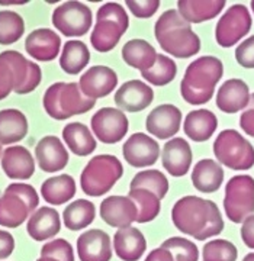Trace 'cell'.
<instances>
[{
    "mask_svg": "<svg viewBox=\"0 0 254 261\" xmlns=\"http://www.w3.org/2000/svg\"><path fill=\"white\" fill-rule=\"evenodd\" d=\"M63 140L68 149L79 157L90 155L97 147V141L94 138L93 132L80 122L67 123L63 129Z\"/></svg>",
    "mask_w": 254,
    "mask_h": 261,
    "instance_id": "f546056e",
    "label": "cell"
},
{
    "mask_svg": "<svg viewBox=\"0 0 254 261\" xmlns=\"http://www.w3.org/2000/svg\"><path fill=\"white\" fill-rule=\"evenodd\" d=\"M144 261H174V257L167 248L159 247V248H154L153 251H150V254L145 257Z\"/></svg>",
    "mask_w": 254,
    "mask_h": 261,
    "instance_id": "c3c4849f",
    "label": "cell"
},
{
    "mask_svg": "<svg viewBox=\"0 0 254 261\" xmlns=\"http://www.w3.org/2000/svg\"><path fill=\"white\" fill-rule=\"evenodd\" d=\"M182 111L174 105H160L154 108L145 119V128L157 140H171L182 126Z\"/></svg>",
    "mask_w": 254,
    "mask_h": 261,
    "instance_id": "4fadbf2b",
    "label": "cell"
},
{
    "mask_svg": "<svg viewBox=\"0 0 254 261\" xmlns=\"http://www.w3.org/2000/svg\"><path fill=\"white\" fill-rule=\"evenodd\" d=\"M122 60L125 64H128L135 70H140L141 73L148 71L157 61V51L145 39H131L122 48Z\"/></svg>",
    "mask_w": 254,
    "mask_h": 261,
    "instance_id": "f1b7e54d",
    "label": "cell"
},
{
    "mask_svg": "<svg viewBox=\"0 0 254 261\" xmlns=\"http://www.w3.org/2000/svg\"><path fill=\"white\" fill-rule=\"evenodd\" d=\"M224 75L222 61L214 56H204L188 65L180 83V94L185 102L193 106L208 103L215 93V87Z\"/></svg>",
    "mask_w": 254,
    "mask_h": 261,
    "instance_id": "3957f363",
    "label": "cell"
},
{
    "mask_svg": "<svg viewBox=\"0 0 254 261\" xmlns=\"http://www.w3.org/2000/svg\"><path fill=\"white\" fill-rule=\"evenodd\" d=\"M123 159L131 167L142 168L154 166L160 157V145L144 132L132 134L122 145Z\"/></svg>",
    "mask_w": 254,
    "mask_h": 261,
    "instance_id": "7c38bea8",
    "label": "cell"
},
{
    "mask_svg": "<svg viewBox=\"0 0 254 261\" xmlns=\"http://www.w3.org/2000/svg\"><path fill=\"white\" fill-rule=\"evenodd\" d=\"M60 229H61L60 214L54 207H48V206L37 209L29 216L27 222V231L29 237L38 243L53 240L60 232Z\"/></svg>",
    "mask_w": 254,
    "mask_h": 261,
    "instance_id": "cb8c5ba5",
    "label": "cell"
},
{
    "mask_svg": "<svg viewBox=\"0 0 254 261\" xmlns=\"http://www.w3.org/2000/svg\"><path fill=\"white\" fill-rule=\"evenodd\" d=\"M96 218V207L93 202L86 199H77L67 206L63 212V222L70 231H80L92 224Z\"/></svg>",
    "mask_w": 254,
    "mask_h": 261,
    "instance_id": "836d02e7",
    "label": "cell"
},
{
    "mask_svg": "<svg viewBox=\"0 0 254 261\" xmlns=\"http://www.w3.org/2000/svg\"><path fill=\"white\" fill-rule=\"evenodd\" d=\"M5 174L13 180H28L35 173V161L31 151L22 145H10L0 160Z\"/></svg>",
    "mask_w": 254,
    "mask_h": 261,
    "instance_id": "44dd1931",
    "label": "cell"
},
{
    "mask_svg": "<svg viewBox=\"0 0 254 261\" xmlns=\"http://www.w3.org/2000/svg\"><path fill=\"white\" fill-rule=\"evenodd\" d=\"M77 254L80 261H111L113 244L102 229H89L77 238Z\"/></svg>",
    "mask_w": 254,
    "mask_h": 261,
    "instance_id": "2e32d148",
    "label": "cell"
},
{
    "mask_svg": "<svg viewBox=\"0 0 254 261\" xmlns=\"http://www.w3.org/2000/svg\"><path fill=\"white\" fill-rule=\"evenodd\" d=\"M236 60L243 68H254V35L245 38L236 48Z\"/></svg>",
    "mask_w": 254,
    "mask_h": 261,
    "instance_id": "ee69618b",
    "label": "cell"
},
{
    "mask_svg": "<svg viewBox=\"0 0 254 261\" xmlns=\"http://www.w3.org/2000/svg\"><path fill=\"white\" fill-rule=\"evenodd\" d=\"M122 174V163L115 155H96L83 168L80 176V187L87 196L100 197L116 185Z\"/></svg>",
    "mask_w": 254,
    "mask_h": 261,
    "instance_id": "8992f818",
    "label": "cell"
},
{
    "mask_svg": "<svg viewBox=\"0 0 254 261\" xmlns=\"http://www.w3.org/2000/svg\"><path fill=\"white\" fill-rule=\"evenodd\" d=\"M100 218L112 228H128L137 222V205L128 196H109L100 203Z\"/></svg>",
    "mask_w": 254,
    "mask_h": 261,
    "instance_id": "e0dca14e",
    "label": "cell"
},
{
    "mask_svg": "<svg viewBox=\"0 0 254 261\" xmlns=\"http://www.w3.org/2000/svg\"><path fill=\"white\" fill-rule=\"evenodd\" d=\"M126 8L131 12L135 18L147 19L154 16V13L160 8V2L159 0H126Z\"/></svg>",
    "mask_w": 254,
    "mask_h": 261,
    "instance_id": "7bdbcfd3",
    "label": "cell"
},
{
    "mask_svg": "<svg viewBox=\"0 0 254 261\" xmlns=\"http://www.w3.org/2000/svg\"><path fill=\"white\" fill-rule=\"evenodd\" d=\"M41 257H49L57 261H74V250L67 240L57 238L42 245Z\"/></svg>",
    "mask_w": 254,
    "mask_h": 261,
    "instance_id": "b9f144b4",
    "label": "cell"
},
{
    "mask_svg": "<svg viewBox=\"0 0 254 261\" xmlns=\"http://www.w3.org/2000/svg\"><path fill=\"white\" fill-rule=\"evenodd\" d=\"M214 154L221 166L244 171L254 166V147L236 129H224L214 141Z\"/></svg>",
    "mask_w": 254,
    "mask_h": 261,
    "instance_id": "52a82bcc",
    "label": "cell"
},
{
    "mask_svg": "<svg viewBox=\"0 0 254 261\" xmlns=\"http://www.w3.org/2000/svg\"><path fill=\"white\" fill-rule=\"evenodd\" d=\"M35 159L39 168L45 173H57L68 164V151L63 141L56 135H47L38 141Z\"/></svg>",
    "mask_w": 254,
    "mask_h": 261,
    "instance_id": "d6986e66",
    "label": "cell"
},
{
    "mask_svg": "<svg viewBox=\"0 0 254 261\" xmlns=\"http://www.w3.org/2000/svg\"><path fill=\"white\" fill-rule=\"evenodd\" d=\"M53 25L67 38L85 37L93 25L90 8L82 2H66L53 12Z\"/></svg>",
    "mask_w": 254,
    "mask_h": 261,
    "instance_id": "9c48e42d",
    "label": "cell"
},
{
    "mask_svg": "<svg viewBox=\"0 0 254 261\" xmlns=\"http://www.w3.org/2000/svg\"><path fill=\"white\" fill-rule=\"evenodd\" d=\"M130 28V18L122 5L109 2L100 6L96 13L90 42L97 53H109L116 47Z\"/></svg>",
    "mask_w": 254,
    "mask_h": 261,
    "instance_id": "5b68a950",
    "label": "cell"
},
{
    "mask_svg": "<svg viewBox=\"0 0 254 261\" xmlns=\"http://www.w3.org/2000/svg\"><path fill=\"white\" fill-rule=\"evenodd\" d=\"M237 257L238 250L228 240H212L202 248L204 261H237Z\"/></svg>",
    "mask_w": 254,
    "mask_h": 261,
    "instance_id": "ab89813d",
    "label": "cell"
},
{
    "mask_svg": "<svg viewBox=\"0 0 254 261\" xmlns=\"http://www.w3.org/2000/svg\"><path fill=\"white\" fill-rule=\"evenodd\" d=\"M18 83V70L12 60L10 49L3 51L0 54V100L6 99L10 92H15Z\"/></svg>",
    "mask_w": 254,
    "mask_h": 261,
    "instance_id": "f35d334b",
    "label": "cell"
},
{
    "mask_svg": "<svg viewBox=\"0 0 254 261\" xmlns=\"http://www.w3.org/2000/svg\"><path fill=\"white\" fill-rule=\"evenodd\" d=\"M171 221L180 232L205 241L224 231V219L215 202L199 196H183L171 209Z\"/></svg>",
    "mask_w": 254,
    "mask_h": 261,
    "instance_id": "6da1fadb",
    "label": "cell"
},
{
    "mask_svg": "<svg viewBox=\"0 0 254 261\" xmlns=\"http://www.w3.org/2000/svg\"><path fill=\"white\" fill-rule=\"evenodd\" d=\"M130 189L150 190L161 200L169 192V180L160 170H144L134 176L130 183Z\"/></svg>",
    "mask_w": 254,
    "mask_h": 261,
    "instance_id": "d590c367",
    "label": "cell"
},
{
    "mask_svg": "<svg viewBox=\"0 0 254 261\" xmlns=\"http://www.w3.org/2000/svg\"><path fill=\"white\" fill-rule=\"evenodd\" d=\"M128 197L137 205V222L147 224L154 221L161 209V200L150 190L130 189Z\"/></svg>",
    "mask_w": 254,
    "mask_h": 261,
    "instance_id": "e575fe53",
    "label": "cell"
},
{
    "mask_svg": "<svg viewBox=\"0 0 254 261\" xmlns=\"http://www.w3.org/2000/svg\"><path fill=\"white\" fill-rule=\"evenodd\" d=\"M90 61V51L83 41L70 39L63 47L60 56V67L67 74H80Z\"/></svg>",
    "mask_w": 254,
    "mask_h": 261,
    "instance_id": "d6a6232c",
    "label": "cell"
},
{
    "mask_svg": "<svg viewBox=\"0 0 254 261\" xmlns=\"http://www.w3.org/2000/svg\"><path fill=\"white\" fill-rule=\"evenodd\" d=\"M224 168L211 159L199 160L192 171V183L202 193H214L224 183Z\"/></svg>",
    "mask_w": 254,
    "mask_h": 261,
    "instance_id": "4316f807",
    "label": "cell"
},
{
    "mask_svg": "<svg viewBox=\"0 0 254 261\" xmlns=\"http://www.w3.org/2000/svg\"><path fill=\"white\" fill-rule=\"evenodd\" d=\"M218 128V118L215 113L208 109H195L185 118L183 130L190 141L205 142Z\"/></svg>",
    "mask_w": 254,
    "mask_h": 261,
    "instance_id": "d4e9b609",
    "label": "cell"
},
{
    "mask_svg": "<svg viewBox=\"0 0 254 261\" xmlns=\"http://www.w3.org/2000/svg\"><path fill=\"white\" fill-rule=\"evenodd\" d=\"M250 89L241 79H230L219 86L217 93V106L224 113H237L245 111L250 103Z\"/></svg>",
    "mask_w": 254,
    "mask_h": 261,
    "instance_id": "7402d4cb",
    "label": "cell"
},
{
    "mask_svg": "<svg viewBox=\"0 0 254 261\" xmlns=\"http://www.w3.org/2000/svg\"><path fill=\"white\" fill-rule=\"evenodd\" d=\"M225 8L224 0H179L177 10L189 23H202L215 19Z\"/></svg>",
    "mask_w": 254,
    "mask_h": 261,
    "instance_id": "83f0119b",
    "label": "cell"
},
{
    "mask_svg": "<svg viewBox=\"0 0 254 261\" xmlns=\"http://www.w3.org/2000/svg\"><path fill=\"white\" fill-rule=\"evenodd\" d=\"M192 148L185 138H171L163 147L161 161L163 167L173 177L186 176L192 166Z\"/></svg>",
    "mask_w": 254,
    "mask_h": 261,
    "instance_id": "ac0fdd59",
    "label": "cell"
},
{
    "mask_svg": "<svg viewBox=\"0 0 254 261\" xmlns=\"http://www.w3.org/2000/svg\"><path fill=\"white\" fill-rule=\"evenodd\" d=\"M25 49L37 61H53L61 49V37L49 28L35 29L25 39Z\"/></svg>",
    "mask_w": 254,
    "mask_h": 261,
    "instance_id": "ffe728a7",
    "label": "cell"
},
{
    "mask_svg": "<svg viewBox=\"0 0 254 261\" xmlns=\"http://www.w3.org/2000/svg\"><path fill=\"white\" fill-rule=\"evenodd\" d=\"M25 3H28V2H5V0H0V5H25Z\"/></svg>",
    "mask_w": 254,
    "mask_h": 261,
    "instance_id": "681fc988",
    "label": "cell"
},
{
    "mask_svg": "<svg viewBox=\"0 0 254 261\" xmlns=\"http://www.w3.org/2000/svg\"><path fill=\"white\" fill-rule=\"evenodd\" d=\"M74 178L68 174H60L47 178L41 186V195L49 205H64L75 196Z\"/></svg>",
    "mask_w": 254,
    "mask_h": 261,
    "instance_id": "1f68e13d",
    "label": "cell"
},
{
    "mask_svg": "<svg viewBox=\"0 0 254 261\" xmlns=\"http://www.w3.org/2000/svg\"><path fill=\"white\" fill-rule=\"evenodd\" d=\"M32 211L29 205L15 192L6 187L3 196L0 197V226L18 228L27 222Z\"/></svg>",
    "mask_w": 254,
    "mask_h": 261,
    "instance_id": "484cf974",
    "label": "cell"
},
{
    "mask_svg": "<svg viewBox=\"0 0 254 261\" xmlns=\"http://www.w3.org/2000/svg\"><path fill=\"white\" fill-rule=\"evenodd\" d=\"M145 82L154 86H167L177 75V65L170 57L159 54L156 64L148 71L141 73Z\"/></svg>",
    "mask_w": 254,
    "mask_h": 261,
    "instance_id": "74e56055",
    "label": "cell"
},
{
    "mask_svg": "<svg viewBox=\"0 0 254 261\" xmlns=\"http://www.w3.org/2000/svg\"><path fill=\"white\" fill-rule=\"evenodd\" d=\"M37 261H57L54 258H49V257H39Z\"/></svg>",
    "mask_w": 254,
    "mask_h": 261,
    "instance_id": "816d5d0a",
    "label": "cell"
},
{
    "mask_svg": "<svg viewBox=\"0 0 254 261\" xmlns=\"http://www.w3.org/2000/svg\"><path fill=\"white\" fill-rule=\"evenodd\" d=\"M25 34V20L12 10H0V45L18 42Z\"/></svg>",
    "mask_w": 254,
    "mask_h": 261,
    "instance_id": "8d00e7d4",
    "label": "cell"
},
{
    "mask_svg": "<svg viewBox=\"0 0 254 261\" xmlns=\"http://www.w3.org/2000/svg\"><path fill=\"white\" fill-rule=\"evenodd\" d=\"M251 13L244 5H233L219 18L215 28V39L219 47L231 48L251 31Z\"/></svg>",
    "mask_w": 254,
    "mask_h": 261,
    "instance_id": "30bf717a",
    "label": "cell"
},
{
    "mask_svg": "<svg viewBox=\"0 0 254 261\" xmlns=\"http://www.w3.org/2000/svg\"><path fill=\"white\" fill-rule=\"evenodd\" d=\"M154 35L163 51L174 58H190L200 51V38L177 9H169L157 19Z\"/></svg>",
    "mask_w": 254,
    "mask_h": 261,
    "instance_id": "7a4b0ae2",
    "label": "cell"
},
{
    "mask_svg": "<svg viewBox=\"0 0 254 261\" xmlns=\"http://www.w3.org/2000/svg\"><path fill=\"white\" fill-rule=\"evenodd\" d=\"M113 250L119 260L138 261L147 251V240L138 228H122L113 237Z\"/></svg>",
    "mask_w": 254,
    "mask_h": 261,
    "instance_id": "603a6c76",
    "label": "cell"
},
{
    "mask_svg": "<svg viewBox=\"0 0 254 261\" xmlns=\"http://www.w3.org/2000/svg\"><path fill=\"white\" fill-rule=\"evenodd\" d=\"M224 211L234 224H243L254 214V178L251 176H234L226 183Z\"/></svg>",
    "mask_w": 254,
    "mask_h": 261,
    "instance_id": "ba28073f",
    "label": "cell"
},
{
    "mask_svg": "<svg viewBox=\"0 0 254 261\" xmlns=\"http://www.w3.org/2000/svg\"><path fill=\"white\" fill-rule=\"evenodd\" d=\"M240 128L244 130L247 135L254 138V93L250 97V103L247 109L243 111L240 116Z\"/></svg>",
    "mask_w": 254,
    "mask_h": 261,
    "instance_id": "f6af8a7d",
    "label": "cell"
},
{
    "mask_svg": "<svg viewBox=\"0 0 254 261\" xmlns=\"http://www.w3.org/2000/svg\"><path fill=\"white\" fill-rule=\"evenodd\" d=\"M163 248H167L174 261H198L199 260V248L193 241H190L185 237H171L167 238L161 244Z\"/></svg>",
    "mask_w": 254,
    "mask_h": 261,
    "instance_id": "60d3db41",
    "label": "cell"
},
{
    "mask_svg": "<svg viewBox=\"0 0 254 261\" xmlns=\"http://www.w3.org/2000/svg\"><path fill=\"white\" fill-rule=\"evenodd\" d=\"M251 10H253V13H254V2H251Z\"/></svg>",
    "mask_w": 254,
    "mask_h": 261,
    "instance_id": "f5cc1de1",
    "label": "cell"
},
{
    "mask_svg": "<svg viewBox=\"0 0 254 261\" xmlns=\"http://www.w3.org/2000/svg\"><path fill=\"white\" fill-rule=\"evenodd\" d=\"M42 105L49 118L64 121L75 115H83L92 111L96 106V100L86 97L82 93L79 83L58 82L48 87L42 97Z\"/></svg>",
    "mask_w": 254,
    "mask_h": 261,
    "instance_id": "277c9868",
    "label": "cell"
},
{
    "mask_svg": "<svg viewBox=\"0 0 254 261\" xmlns=\"http://www.w3.org/2000/svg\"><path fill=\"white\" fill-rule=\"evenodd\" d=\"M240 233H241V240L243 243L254 250V215L248 216L245 219L243 225H241V229H240Z\"/></svg>",
    "mask_w": 254,
    "mask_h": 261,
    "instance_id": "7dc6e473",
    "label": "cell"
},
{
    "mask_svg": "<svg viewBox=\"0 0 254 261\" xmlns=\"http://www.w3.org/2000/svg\"><path fill=\"white\" fill-rule=\"evenodd\" d=\"M90 126L97 140L104 144H116L125 138L130 121L118 108H102L92 116Z\"/></svg>",
    "mask_w": 254,
    "mask_h": 261,
    "instance_id": "8fae6325",
    "label": "cell"
},
{
    "mask_svg": "<svg viewBox=\"0 0 254 261\" xmlns=\"http://www.w3.org/2000/svg\"><path fill=\"white\" fill-rule=\"evenodd\" d=\"M115 105L118 109L130 113L141 112L147 109L154 100V92L150 84L144 83L141 80H130L123 83L115 92Z\"/></svg>",
    "mask_w": 254,
    "mask_h": 261,
    "instance_id": "9a60e30c",
    "label": "cell"
},
{
    "mask_svg": "<svg viewBox=\"0 0 254 261\" xmlns=\"http://www.w3.org/2000/svg\"><path fill=\"white\" fill-rule=\"evenodd\" d=\"M15 250V238L8 231L0 229V260H5L12 255Z\"/></svg>",
    "mask_w": 254,
    "mask_h": 261,
    "instance_id": "bcb514c9",
    "label": "cell"
},
{
    "mask_svg": "<svg viewBox=\"0 0 254 261\" xmlns=\"http://www.w3.org/2000/svg\"><path fill=\"white\" fill-rule=\"evenodd\" d=\"M2 154H3V151H2V145H0V159H2Z\"/></svg>",
    "mask_w": 254,
    "mask_h": 261,
    "instance_id": "db71d44e",
    "label": "cell"
},
{
    "mask_svg": "<svg viewBox=\"0 0 254 261\" xmlns=\"http://www.w3.org/2000/svg\"><path fill=\"white\" fill-rule=\"evenodd\" d=\"M243 261H254V252H248L243 258Z\"/></svg>",
    "mask_w": 254,
    "mask_h": 261,
    "instance_id": "f907efd6",
    "label": "cell"
},
{
    "mask_svg": "<svg viewBox=\"0 0 254 261\" xmlns=\"http://www.w3.org/2000/svg\"><path fill=\"white\" fill-rule=\"evenodd\" d=\"M116 86H118V74L108 65L90 67L82 74L79 82L82 93L93 100L109 96Z\"/></svg>",
    "mask_w": 254,
    "mask_h": 261,
    "instance_id": "5bb4252c",
    "label": "cell"
},
{
    "mask_svg": "<svg viewBox=\"0 0 254 261\" xmlns=\"http://www.w3.org/2000/svg\"><path fill=\"white\" fill-rule=\"evenodd\" d=\"M28 119L19 109L0 111V145H12L28 134Z\"/></svg>",
    "mask_w": 254,
    "mask_h": 261,
    "instance_id": "4dcf8cb0",
    "label": "cell"
}]
</instances>
